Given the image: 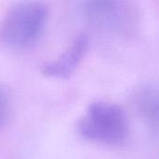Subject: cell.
<instances>
[{"label": "cell", "mask_w": 159, "mask_h": 159, "mask_svg": "<svg viewBox=\"0 0 159 159\" xmlns=\"http://www.w3.org/2000/svg\"><path fill=\"white\" fill-rule=\"evenodd\" d=\"M89 47L87 36L79 35L56 60L46 63L42 74L48 77L64 79L68 78L79 66L86 55Z\"/></svg>", "instance_id": "obj_3"}, {"label": "cell", "mask_w": 159, "mask_h": 159, "mask_svg": "<svg viewBox=\"0 0 159 159\" xmlns=\"http://www.w3.org/2000/svg\"><path fill=\"white\" fill-rule=\"evenodd\" d=\"M9 110V101L7 92L0 87V129L4 126Z\"/></svg>", "instance_id": "obj_6"}, {"label": "cell", "mask_w": 159, "mask_h": 159, "mask_svg": "<svg viewBox=\"0 0 159 159\" xmlns=\"http://www.w3.org/2000/svg\"><path fill=\"white\" fill-rule=\"evenodd\" d=\"M48 17L47 7L38 0H23L7 12L0 25V41L9 48L23 50L41 36Z\"/></svg>", "instance_id": "obj_1"}, {"label": "cell", "mask_w": 159, "mask_h": 159, "mask_svg": "<svg viewBox=\"0 0 159 159\" xmlns=\"http://www.w3.org/2000/svg\"><path fill=\"white\" fill-rule=\"evenodd\" d=\"M86 19L100 26L113 23L119 15L117 0H85L83 6Z\"/></svg>", "instance_id": "obj_4"}, {"label": "cell", "mask_w": 159, "mask_h": 159, "mask_svg": "<svg viewBox=\"0 0 159 159\" xmlns=\"http://www.w3.org/2000/svg\"><path fill=\"white\" fill-rule=\"evenodd\" d=\"M135 104L142 116L153 127L158 122V92L151 86H143L135 94Z\"/></svg>", "instance_id": "obj_5"}, {"label": "cell", "mask_w": 159, "mask_h": 159, "mask_svg": "<svg viewBox=\"0 0 159 159\" xmlns=\"http://www.w3.org/2000/svg\"><path fill=\"white\" fill-rule=\"evenodd\" d=\"M79 134L87 141L109 146L123 144L128 139L129 123L125 112L106 102L91 103L78 120Z\"/></svg>", "instance_id": "obj_2"}]
</instances>
